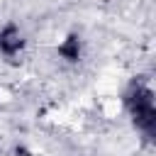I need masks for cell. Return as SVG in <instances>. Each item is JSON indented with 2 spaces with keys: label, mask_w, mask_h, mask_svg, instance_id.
I'll return each mask as SVG.
<instances>
[{
  "label": "cell",
  "mask_w": 156,
  "mask_h": 156,
  "mask_svg": "<svg viewBox=\"0 0 156 156\" xmlns=\"http://www.w3.org/2000/svg\"><path fill=\"white\" fill-rule=\"evenodd\" d=\"M24 46H27V39L15 22H7L0 27V56L15 58L24 51Z\"/></svg>",
  "instance_id": "cell-2"
},
{
  "label": "cell",
  "mask_w": 156,
  "mask_h": 156,
  "mask_svg": "<svg viewBox=\"0 0 156 156\" xmlns=\"http://www.w3.org/2000/svg\"><path fill=\"white\" fill-rule=\"evenodd\" d=\"M124 107L132 117V124L146 136L154 139L156 134V100L154 90L146 80H132L129 88L124 90Z\"/></svg>",
  "instance_id": "cell-1"
},
{
  "label": "cell",
  "mask_w": 156,
  "mask_h": 156,
  "mask_svg": "<svg viewBox=\"0 0 156 156\" xmlns=\"http://www.w3.org/2000/svg\"><path fill=\"white\" fill-rule=\"evenodd\" d=\"M15 154H17V156H32V154H29L24 146H17V149H15Z\"/></svg>",
  "instance_id": "cell-4"
},
{
  "label": "cell",
  "mask_w": 156,
  "mask_h": 156,
  "mask_svg": "<svg viewBox=\"0 0 156 156\" xmlns=\"http://www.w3.org/2000/svg\"><path fill=\"white\" fill-rule=\"evenodd\" d=\"M56 54H58V58H63L66 63H78V61L83 58V39H80V34H76V32L66 34V37L58 41Z\"/></svg>",
  "instance_id": "cell-3"
}]
</instances>
